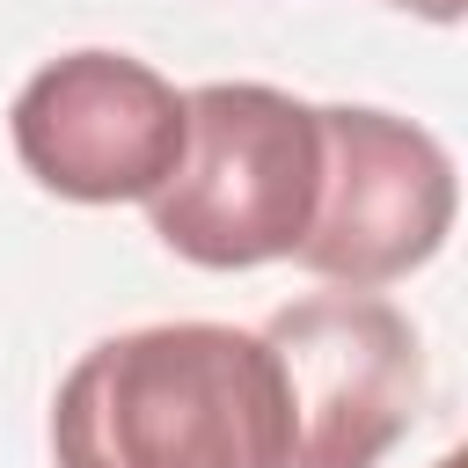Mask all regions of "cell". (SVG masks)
Masks as SVG:
<instances>
[{
    "mask_svg": "<svg viewBox=\"0 0 468 468\" xmlns=\"http://www.w3.org/2000/svg\"><path fill=\"white\" fill-rule=\"evenodd\" d=\"M322 190L314 102L263 80H205L183 95V154L146 197L154 234L197 271H256L300 249Z\"/></svg>",
    "mask_w": 468,
    "mask_h": 468,
    "instance_id": "2",
    "label": "cell"
},
{
    "mask_svg": "<svg viewBox=\"0 0 468 468\" xmlns=\"http://www.w3.org/2000/svg\"><path fill=\"white\" fill-rule=\"evenodd\" d=\"M58 468H285L278 358L234 322H146L73 358L51 395Z\"/></svg>",
    "mask_w": 468,
    "mask_h": 468,
    "instance_id": "1",
    "label": "cell"
},
{
    "mask_svg": "<svg viewBox=\"0 0 468 468\" xmlns=\"http://www.w3.org/2000/svg\"><path fill=\"white\" fill-rule=\"evenodd\" d=\"M22 168L73 205H146L183 154V88L132 51H66L7 110Z\"/></svg>",
    "mask_w": 468,
    "mask_h": 468,
    "instance_id": "5",
    "label": "cell"
},
{
    "mask_svg": "<svg viewBox=\"0 0 468 468\" xmlns=\"http://www.w3.org/2000/svg\"><path fill=\"white\" fill-rule=\"evenodd\" d=\"M322 190L314 219L292 249L329 285H395L417 263L439 256L453 234V161L446 146L388 110L358 102H322Z\"/></svg>",
    "mask_w": 468,
    "mask_h": 468,
    "instance_id": "4",
    "label": "cell"
},
{
    "mask_svg": "<svg viewBox=\"0 0 468 468\" xmlns=\"http://www.w3.org/2000/svg\"><path fill=\"white\" fill-rule=\"evenodd\" d=\"M278 358L285 468H380L424 402V351L395 300L336 285L256 329Z\"/></svg>",
    "mask_w": 468,
    "mask_h": 468,
    "instance_id": "3",
    "label": "cell"
},
{
    "mask_svg": "<svg viewBox=\"0 0 468 468\" xmlns=\"http://www.w3.org/2000/svg\"><path fill=\"white\" fill-rule=\"evenodd\" d=\"M395 7H417V15H431V22H453V15H461V0H395Z\"/></svg>",
    "mask_w": 468,
    "mask_h": 468,
    "instance_id": "6",
    "label": "cell"
}]
</instances>
